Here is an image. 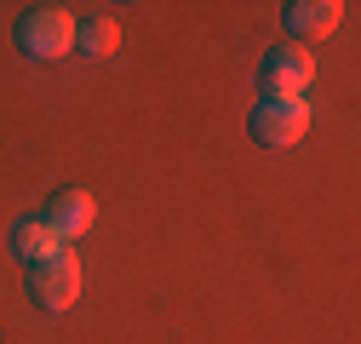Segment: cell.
Instances as JSON below:
<instances>
[{
    "label": "cell",
    "instance_id": "6da1fadb",
    "mask_svg": "<svg viewBox=\"0 0 361 344\" xmlns=\"http://www.w3.org/2000/svg\"><path fill=\"white\" fill-rule=\"evenodd\" d=\"M12 35H18V52L23 58L52 63V58H63L75 47V12H63V6H29Z\"/></svg>",
    "mask_w": 361,
    "mask_h": 344
},
{
    "label": "cell",
    "instance_id": "7a4b0ae2",
    "mask_svg": "<svg viewBox=\"0 0 361 344\" xmlns=\"http://www.w3.org/2000/svg\"><path fill=\"white\" fill-rule=\"evenodd\" d=\"M29 298L40 310H69L75 298H80V258L69 247H58L52 258H40V264H29Z\"/></svg>",
    "mask_w": 361,
    "mask_h": 344
},
{
    "label": "cell",
    "instance_id": "3957f363",
    "mask_svg": "<svg viewBox=\"0 0 361 344\" xmlns=\"http://www.w3.org/2000/svg\"><path fill=\"white\" fill-rule=\"evenodd\" d=\"M310 133V104L304 98H264L252 109V138L264 149H293Z\"/></svg>",
    "mask_w": 361,
    "mask_h": 344
},
{
    "label": "cell",
    "instance_id": "277c9868",
    "mask_svg": "<svg viewBox=\"0 0 361 344\" xmlns=\"http://www.w3.org/2000/svg\"><path fill=\"white\" fill-rule=\"evenodd\" d=\"M310 80H315V58L304 47H276L264 58V92L269 98H304Z\"/></svg>",
    "mask_w": 361,
    "mask_h": 344
},
{
    "label": "cell",
    "instance_id": "5b68a950",
    "mask_svg": "<svg viewBox=\"0 0 361 344\" xmlns=\"http://www.w3.org/2000/svg\"><path fill=\"white\" fill-rule=\"evenodd\" d=\"M344 0H293L287 6V35L293 47H304V40H327L338 23H344Z\"/></svg>",
    "mask_w": 361,
    "mask_h": 344
},
{
    "label": "cell",
    "instance_id": "8992f818",
    "mask_svg": "<svg viewBox=\"0 0 361 344\" xmlns=\"http://www.w3.org/2000/svg\"><path fill=\"white\" fill-rule=\"evenodd\" d=\"M92 219H98V201L86 195V190H58L52 207H47V230H52L58 241L86 235V230H92Z\"/></svg>",
    "mask_w": 361,
    "mask_h": 344
},
{
    "label": "cell",
    "instance_id": "52a82bcc",
    "mask_svg": "<svg viewBox=\"0 0 361 344\" xmlns=\"http://www.w3.org/2000/svg\"><path fill=\"white\" fill-rule=\"evenodd\" d=\"M58 247H63V241L47 230V219H18V224H12V252H18V258H29V264L52 258Z\"/></svg>",
    "mask_w": 361,
    "mask_h": 344
},
{
    "label": "cell",
    "instance_id": "ba28073f",
    "mask_svg": "<svg viewBox=\"0 0 361 344\" xmlns=\"http://www.w3.org/2000/svg\"><path fill=\"white\" fill-rule=\"evenodd\" d=\"M75 47H80L86 58H115V52H121V23H115V18L75 23Z\"/></svg>",
    "mask_w": 361,
    "mask_h": 344
}]
</instances>
